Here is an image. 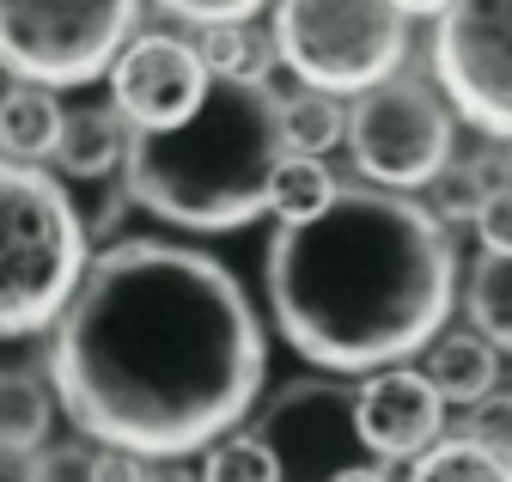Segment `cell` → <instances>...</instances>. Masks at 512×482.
<instances>
[{"label": "cell", "mask_w": 512, "mask_h": 482, "mask_svg": "<svg viewBox=\"0 0 512 482\" xmlns=\"http://www.w3.org/2000/svg\"><path fill=\"white\" fill-rule=\"evenodd\" d=\"M55 397L74 428L135 458H183L232 434L269 373L238 275L171 238H122L86 263L55 318Z\"/></svg>", "instance_id": "cell-1"}, {"label": "cell", "mask_w": 512, "mask_h": 482, "mask_svg": "<svg viewBox=\"0 0 512 482\" xmlns=\"http://www.w3.org/2000/svg\"><path fill=\"white\" fill-rule=\"evenodd\" d=\"M281 336L330 373H372L427 348L452 318V238L403 190H348L269 238Z\"/></svg>", "instance_id": "cell-2"}, {"label": "cell", "mask_w": 512, "mask_h": 482, "mask_svg": "<svg viewBox=\"0 0 512 482\" xmlns=\"http://www.w3.org/2000/svg\"><path fill=\"white\" fill-rule=\"evenodd\" d=\"M281 92L269 80H208V98L165 129H128V202L183 232H238L269 214L281 165Z\"/></svg>", "instance_id": "cell-3"}, {"label": "cell", "mask_w": 512, "mask_h": 482, "mask_svg": "<svg viewBox=\"0 0 512 482\" xmlns=\"http://www.w3.org/2000/svg\"><path fill=\"white\" fill-rule=\"evenodd\" d=\"M86 214L49 171L0 159V336H37L86 275Z\"/></svg>", "instance_id": "cell-4"}, {"label": "cell", "mask_w": 512, "mask_h": 482, "mask_svg": "<svg viewBox=\"0 0 512 482\" xmlns=\"http://www.w3.org/2000/svg\"><path fill=\"white\" fill-rule=\"evenodd\" d=\"M275 55L317 92H366L409 55V13L397 0H281Z\"/></svg>", "instance_id": "cell-5"}, {"label": "cell", "mask_w": 512, "mask_h": 482, "mask_svg": "<svg viewBox=\"0 0 512 482\" xmlns=\"http://www.w3.org/2000/svg\"><path fill=\"white\" fill-rule=\"evenodd\" d=\"M135 31V0H0V68L37 86H92Z\"/></svg>", "instance_id": "cell-6"}, {"label": "cell", "mask_w": 512, "mask_h": 482, "mask_svg": "<svg viewBox=\"0 0 512 482\" xmlns=\"http://www.w3.org/2000/svg\"><path fill=\"white\" fill-rule=\"evenodd\" d=\"M348 153L384 190H421L452 165V110L421 80H378L348 110Z\"/></svg>", "instance_id": "cell-7"}, {"label": "cell", "mask_w": 512, "mask_h": 482, "mask_svg": "<svg viewBox=\"0 0 512 482\" xmlns=\"http://www.w3.org/2000/svg\"><path fill=\"white\" fill-rule=\"evenodd\" d=\"M433 68L482 135L512 141V0H445Z\"/></svg>", "instance_id": "cell-8"}, {"label": "cell", "mask_w": 512, "mask_h": 482, "mask_svg": "<svg viewBox=\"0 0 512 482\" xmlns=\"http://www.w3.org/2000/svg\"><path fill=\"white\" fill-rule=\"evenodd\" d=\"M208 68L189 37H165V31H147V37H128L122 55L110 62V104L128 116V129H165V123H183L189 110L208 98Z\"/></svg>", "instance_id": "cell-9"}, {"label": "cell", "mask_w": 512, "mask_h": 482, "mask_svg": "<svg viewBox=\"0 0 512 482\" xmlns=\"http://www.w3.org/2000/svg\"><path fill=\"white\" fill-rule=\"evenodd\" d=\"M354 434L372 458H421L445 434V397L421 367H372L354 391Z\"/></svg>", "instance_id": "cell-10"}, {"label": "cell", "mask_w": 512, "mask_h": 482, "mask_svg": "<svg viewBox=\"0 0 512 482\" xmlns=\"http://www.w3.org/2000/svg\"><path fill=\"white\" fill-rule=\"evenodd\" d=\"M128 153V116L116 104H74L61 116V141H55V165L80 177V184H104Z\"/></svg>", "instance_id": "cell-11"}, {"label": "cell", "mask_w": 512, "mask_h": 482, "mask_svg": "<svg viewBox=\"0 0 512 482\" xmlns=\"http://www.w3.org/2000/svg\"><path fill=\"white\" fill-rule=\"evenodd\" d=\"M421 373L433 379V391L445 403H464L470 409V403H482L500 385V348L482 330H439L427 342V367Z\"/></svg>", "instance_id": "cell-12"}, {"label": "cell", "mask_w": 512, "mask_h": 482, "mask_svg": "<svg viewBox=\"0 0 512 482\" xmlns=\"http://www.w3.org/2000/svg\"><path fill=\"white\" fill-rule=\"evenodd\" d=\"M61 116L68 104L55 98V86H37V80H13L0 92V153L7 159H55V141H61Z\"/></svg>", "instance_id": "cell-13"}, {"label": "cell", "mask_w": 512, "mask_h": 482, "mask_svg": "<svg viewBox=\"0 0 512 482\" xmlns=\"http://www.w3.org/2000/svg\"><path fill=\"white\" fill-rule=\"evenodd\" d=\"M196 55H202V68H208L214 80H269V68L281 62V55H275V37H263L250 19L202 25Z\"/></svg>", "instance_id": "cell-14"}, {"label": "cell", "mask_w": 512, "mask_h": 482, "mask_svg": "<svg viewBox=\"0 0 512 482\" xmlns=\"http://www.w3.org/2000/svg\"><path fill=\"white\" fill-rule=\"evenodd\" d=\"M49 428H55L49 385L31 379V373H0V452H7V458L43 452Z\"/></svg>", "instance_id": "cell-15"}, {"label": "cell", "mask_w": 512, "mask_h": 482, "mask_svg": "<svg viewBox=\"0 0 512 482\" xmlns=\"http://www.w3.org/2000/svg\"><path fill=\"white\" fill-rule=\"evenodd\" d=\"M281 141L287 153H330L336 141H348V110L336 104V92L299 86L281 98Z\"/></svg>", "instance_id": "cell-16"}, {"label": "cell", "mask_w": 512, "mask_h": 482, "mask_svg": "<svg viewBox=\"0 0 512 482\" xmlns=\"http://www.w3.org/2000/svg\"><path fill=\"white\" fill-rule=\"evenodd\" d=\"M464 306H470V324L494 348H512V251H482L476 257Z\"/></svg>", "instance_id": "cell-17"}, {"label": "cell", "mask_w": 512, "mask_h": 482, "mask_svg": "<svg viewBox=\"0 0 512 482\" xmlns=\"http://www.w3.org/2000/svg\"><path fill=\"white\" fill-rule=\"evenodd\" d=\"M330 196H336V177H330L324 153H281V165L269 177V208L281 214V226L287 220H311Z\"/></svg>", "instance_id": "cell-18"}, {"label": "cell", "mask_w": 512, "mask_h": 482, "mask_svg": "<svg viewBox=\"0 0 512 482\" xmlns=\"http://www.w3.org/2000/svg\"><path fill=\"white\" fill-rule=\"evenodd\" d=\"M409 482H512V464L482 452L476 440H433L415 458Z\"/></svg>", "instance_id": "cell-19"}, {"label": "cell", "mask_w": 512, "mask_h": 482, "mask_svg": "<svg viewBox=\"0 0 512 482\" xmlns=\"http://www.w3.org/2000/svg\"><path fill=\"white\" fill-rule=\"evenodd\" d=\"M202 482H287V476H281V452L263 434H226L208 446Z\"/></svg>", "instance_id": "cell-20"}, {"label": "cell", "mask_w": 512, "mask_h": 482, "mask_svg": "<svg viewBox=\"0 0 512 482\" xmlns=\"http://www.w3.org/2000/svg\"><path fill=\"white\" fill-rule=\"evenodd\" d=\"M464 440H476L482 452H494V458L512 464V391H488L482 403H470Z\"/></svg>", "instance_id": "cell-21"}, {"label": "cell", "mask_w": 512, "mask_h": 482, "mask_svg": "<svg viewBox=\"0 0 512 482\" xmlns=\"http://www.w3.org/2000/svg\"><path fill=\"white\" fill-rule=\"evenodd\" d=\"M25 482H98V452L49 446V452H37V464H31Z\"/></svg>", "instance_id": "cell-22"}, {"label": "cell", "mask_w": 512, "mask_h": 482, "mask_svg": "<svg viewBox=\"0 0 512 482\" xmlns=\"http://www.w3.org/2000/svg\"><path fill=\"white\" fill-rule=\"evenodd\" d=\"M476 232H482V251H512V184H494L482 196Z\"/></svg>", "instance_id": "cell-23"}, {"label": "cell", "mask_w": 512, "mask_h": 482, "mask_svg": "<svg viewBox=\"0 0 512 482\" xmlns=\"http://www.w3.org/2000/svg\"><path fill=\"white\" fill-rule=\"evenodd\" d=\"M159 7L189 25H220V19H256L269 0H159Z\"/></svg>", "instance_id": "cell-24"}, {"label": "cell", "mask_w": 512, "mask_h": 482, "mask_svg": "<svg viewBox=\"0 0 512 482\" xmlns=\"http://www.w3.org/2000/svg\"><path fill=\"white\" fill-rule=\"evenodd\" d=\"M433 184H439V208H445V214H470V220H476V208H482L476 171H452V165H445Z\"/></svg>", "instance_id": "cell-25"}, {"label": "cell", "mask_w": 512, "mask_h": 482, "mask_svg": "<svg viewBox=\"0 0 512 482\" xmlns=\"http://www.w3.org/2000/svg\"><path fill=\"white\" fill-rule=\"evenodd\" d=\"M135 482H202V476H196V470H183V464H171V458H159V464H141Z\"/></svg>", "instance_id": "cell-26"}, {"label": "cell", "mask_w": 512, "mask_h": 482, "mask_svg": "<svg viewBox=\"0 0 512 482\" xmlns=\"http://www.w3.org/2000/svg\"><path fill=\"white\" fill-rule=\"evenodd\" d=\"M324 482H391V476H384L378 464H342V470H330Z\"/></svg>", "instance_id": "cell-27"}, {"label": "cell", "mask_w": 512, "mask_h": 482, "mask_svg": "<svg viewBox=\"0 0 512 482\" xmlns=\"http://www.w3.org/2000/svg\"><path fill=\"white\" fill-rule=\"evenodd\" d=\"M397 7H403V13H439L445 0H397Z\"/></svg>", "instance_id": "cell-28"}]
</instances>
